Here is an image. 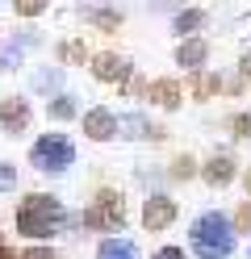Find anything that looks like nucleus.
<instances>
[{"label":"nucleus","mask_w":251,"mask_h":259,"mask_svg":"<svg viewBox=\"0 0 251 259\" xmlns=\"http://www.w3.org/2000/svg\"><path fill=\"white\" fill-rule=\"evenodd\" d=\"M63 205L55 197H46V192H29V197L17 205V234L25 238H50L63 226Z\"/></svg>","instance_id":"obj_1"},{"label":"nucleus","mask_w":251,"mask_h":259,"mask_svg":"<svg viewBox=\"0 0 251 259\" xmlns=\"http://www.w3.org/2000/svg\"><path fill=\"white\" fill-rule=\"evenodd\" d=\"M193 251L201 255V259H222V255H230L234 251V230H230V222L218 213H201L197 222H193Z\"/></svg>","instance_id":"obj_2"},{"label":"nucleus","mask_w":251,"mask_h":259,"mask_svg":"<svg viewBox=\"0 0 251 259\" xmlns=\"http://www.w3.org/2000/svg\"><path fill=\"white\" fill-rule=\"evenodd\" d=\"M29 163L38 167V171H50V176H59L76 163V147H71V138H63V134H46L33 142V151H29Z\"/></svg>","instance_id":"obj_3"},{"label":"nucleus","mask_w":251,"mask_h":259,"mask_svg":"<svg viewBox=\"0 0 251 259\" xmlns=\"http://www.w3.org/2000/svg\"><path fill=\"white\" fill-rule=\"evenodd\" d=\"M122 222H126V205L113 192H100L96 205L84 213V226H92V230H122Z\"/></svg>","instance_id":"obj_4"},{"label":"nucleus","mask_w":251,"mask_h":259,"mask_svg":"<svg viewBox=\"0 0 251 259\" xmlns=\"http://www.w3.org/2000/svg\"><path fill=\"white\" fill-rule=\"evenodd\" d=\"M176 222V201L172 197H147L142 205V226L147 230H167Z\"/></svg>","instance_id":"obj_5"},{"label":"nucleus","mask_w":251,"mask_h":259,"mask_svg":"<svg viewBox=\"0 0 251 259\" xmlns=\"http://www.w3.org/2000/svg\"><path fill=\"white\" fill-rule=\"evenodd\" d=\"M84 134L96 138V142H105V138L117 134V117H113L109 109H92V113H84Z\"/></svg>","instance_id":"obj_6"},{"label":"nucleus","mask_w":251,"mask_h":259,"mask_svg":"<svg viewBox=\"0 0 251 259\" xmlns=\"http://www.w3.org/2000/svg\"><path fill=\"white\" fill-rule=\"evenodd\" d=\"M92 75L105 79V84H122V79L130 75V63H126L122 55H100V59L92 63Z\"/></svg>","instance_id":"obj_7"},{"label":"nucleus","mask_w":251,"mask_h":259,"mask_svg":"<svg viewBox=\"0 0 251 259\" xmlns=\"http://www.w3.org/2000/svg\"><path fill=\"white\" fill-rule=\"evenodd\" d=\"M0 117H5V130H9V134H21V130L29 125V105L21 101V96H9L5 109H0Z\"/></svg>","instance_id":"obj_8"},{"label":"nucleus","mask_w":251,"mask_h":259,"mask_svg":"<svg viewBox=\"0 0 251 259\" xmlns=\"http://www.w3.org/2000/svg\"><path fill=\"white\" fill-rule=\"evenodd\" d=\"M230 176H234V159H230V155H213L209 163H205V180H209L213 188L230 184Z\"/></svg>","instance_id":"obj_9"},{"label":"nucleus","mask_w":251,"mask_h":259,"mask_svg":"<svg viewBox=\"0 0 251 259\" xmlns=\"http://www.w3.org/2000/svg\"><path fill=\"white\" fill-rule=\"evenodd\" d=\"M96 259H138V247H134L130 238H105Z\"/></svg>","instance_id":"obj_10"},{"label":"nucleus","mask_w":251,"mask_h":259,"mask_svg":"<svg viewBox=\"0 0 251 259\" xmlns=\"http://www.w3.org/2000/svg\"><path fill=\"white\" fill-rule=\"evenodd\" d=\"M209 55V46L201 42V38H189V42H180V51H176V63H184V67H201Z\"/></svg>","instance_id":"obj_11"},{"label":"nucleus","mask_w":251,"mask_h":259,"mask_svg":"<svg viewBox=\"0 0 251 259\" xmlns=\"http://www.w3.org/2000/svg\"><path fill=\"white\" fill-rule=\"evenodd\" d=\"M151 101L163 105V109H176L180 105V84H176V79H159V84H151Z\"/></svg>","instance_id":"obj_12"},{"label":"nucleus","mask_w":251,"mask_h":259,"mask_svg":"<svg viewBox=\"0 0 251 259\" xmlns=\"http://www.w3.org/2000/svg\"><path fill=\"white\" fill-rule=\"evenodd\" d=\"M25 42H33V34H25L21 42L9 38L5 46H0V71H9V67H17V63H21V46H25Z\"/></svg>","instance_id":"obj_13"},{"label":"nucleus","mask_w":251,"mask_h":259,"mask_svg":"<svg viewBox=\"0 0 251 259\" xmlns=\"http://www.w3.org/2000/svg\"><path fill=\"white\" fill-rule=\"evenodd\" d=\"M117 130H126L130 138H142V134H151L147 117H138V113H126V117H117Z\"/></svg>","instance_id":"obj_14"},{"label":"nucleus","mask_w":251,"mask_h":259,"mask_svg":"<svg viewBox=\"0 0 251 259\" xmlns=\"http://www.w3.org/2000/svg\"><path fill=\"white\" fill-rule=\"evenodd\" d=\"M33 88H38V92H55V88H63V71H38V75H33Z\"/></svg>","instance_id":"obj_15"},{"label":"nucleus","mask_w":251,"mask_h":259,"mask_svg":"<svg viewBox=\"0 0 251 259\" xmlns=\"http://www.w3.org/2000/svg\"><path fill=\"white\" fill-rule=\"evenodd\" d=\"M201 21H205V13H201V9H189V13H180V17H176V34H193V29H197Z\"/></svg>","instance_id":"obj_16"},{"label":"nucleus","mask_w":251,"mask_h":259,"mask_svg":"<svg viewBox=\"0 0 251 259\" xmlns=\"http://www.w3.org/2000/svg\"><path fill=\"white\" fill-rule=\"evenodd\" d=\"M218 88H222V79H218V75H201L197 79V96H201V101H209Z\"/></svg>","instance_id":"obj_17"},{"label":"nucleus","mask_w":251,"mask_h":259,"mask_svg":"<svg viewBox=\"0 0 251 259\" xmlns=\"http://www.w3.org/2000/svg\"><path fill=\"white\" fill-rule=\"evenodd\" d=\"M71 113H76V101H71V96H59V101L50 105V117H59V121L71 117Z\"/></svg>","instance_id":"obj_18"},{"label":"nucleus","mask_w":251,"mask_h":259,"mask_svg":"<svg viewBox=\"0 0 251 259\" xmlns=\"http://www.w3.org/2000/svg\"><path fill=\"white\" fill-rule=\"evenodd\" d=\"M13 188H17V167L0 163V192H13Z\"/></svg>","instance_id":"obj_19"},{"label":"nucleus","mask_w":251,"mask_h":259,"mask_svg":"<svg viewBox=\"0 0 251 259\" xmlns=\"http://www.w3.org/2000/svg\"><path fill=\"white\" fill-rule=\"evenodd\" d=\"M92 21H96L100 29H113L117 21H122V13H109V9H100V13H92Z\"/></svg>","instance_id":"obj_20"},{"label":"nucleus","mask_w":251,"mask_h":259,"mask_svg":"<svg viewBox=\"0 0 251 259\" xmlns=\"http://www.w3.org/2000/svg\"><path fill=\"white\" fill-rule=\"evenodd\" d=\"M59 59H67V63L84 59V46H80V42H63V46H59Z\"/></svg>","instance_id":"obj_21"},{"label":"nucleus","mask_w":251,"mask_h":259,"mask_svg":"<svg viewBox=\"0 0 251 259\" xmlns=\"http://www.w3.org/2000/svg\"><path fill=\"white\" fill-rule=\"evenodd\" d=\"M172 176H176V180H189V176H193V159H189V155H184V159H176Z\"/></svg>","instance_id":"obj_22"},{"label":"nucleus","mask_w":251,"mask_h":259,"mask_svg":"<svg viewBox=\"0 0 251 259\" xmlns=\"http://www.w3.org/2000/svg\"><path fill=\"white\" fill-rule=\"evenodd\" d=\"M155 259H184V251H176V247H163Z\"/></svg>","instance_id":"obj_23"},{"label":"nucleus","mask_w":251,"mask_h":259,"mask_svg":"<svg viewBox=\"0 0 251 259\" xmlns=\"http://www.w3.org/2000/svg\"><path fill=\"white\" fill-rule=\"evenodd\" d=\"M234 134H251V117H239V121H234Z\"/></svg>","instance_id":"obj_24"},{"label":"nucleus","mask_w":251,"mask_h":259,"mask_svg":"<svg viewBox=\"0 0 251 259\" xmlns=\"http://www.w3.org/2000/svg\"><path fill=\"white\" fill-rule=\"evenodd\" d=\"M239 226H251V205H243V209H239Z\"/></svg>","instance_id":"obj_25"},{"label":"nucleus","mask_w":251,"mask_h":259,"mask_svg":"<svg viewBox=\"0 0 251 259\" xmlns=\"http://www.w3.org/2000/svg\"><path fill=\"white\" fill-rule=\"evenodd\" d=\"M21 259H50V251H25Z\"/></svg>","instance_id":"obj_26"},{"label":"nucleus","mask_w":251,"mask_h":259,"mask_svg":"<svg viewBox=\"0 0 251 259\" xmlns=\"http://www.w3.org/2000/svg\"><path fill=\"white\" fill-rule=\"evenodd\" d=\"M243 184H247V192H251V167H247V176H243Z\"/></svg>","instance_id":"obj_27"},{"label":"nucleus","mask_w":251,"mask_h":259,"mask_svg":"<svg viewBox=\"0 0 251 259\" xmlns=\"http://www.w3.org/2000/svg\"><path fill=\"white\" fill-rule=\"evenodd\" d=\"M243 71H247V75H251V55H247V59H243Z\"/></svg>","instance_id":"obj_28"},{"label":"nucleus","mask_w":251,"mask_h":259,"mask_svg":"<svg viewBox=\"0 0 251 259\" xmlns=\"http://www.w3.org/2000/svg\"><path fill=\"white\" fill-rule=\"evenodd\" d=\"M247 259H251V255H247Z\"/></svg>","instance_id":"obj_29"}]
</instances>
